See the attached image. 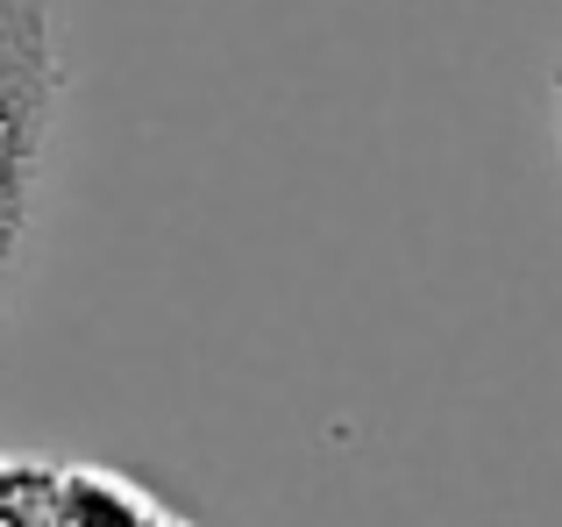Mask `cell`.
<instances>
[{"label":"cell","mask_w":562,"mask_h":527,"mask_svg":"<svg viewBox=\"0 0 562 527\" xmlns=\"http://www.w3.org/2000/svg\"><path fill=\"white\" fill-rule=\"evenodd\" d=\"M65 22L57 0H0V321L36 271L50 171L65 136Z\"/></svg>","instance_id":"cell-1"},{"label":"cell","mask_w":562,"mask_h":527,"mask_svg":"<svg viewBox=\"0 0 562 527\" xmlns=\"http://www.w3.org/2000/svg\"><path fill=\"white\" fill-rule=\"evenodd\" d=\"M143 527H186V520H171V514H150V520H143Z\"/></svg>","instance_id":"cell-2"}]
</instances>
